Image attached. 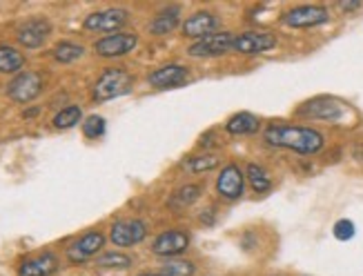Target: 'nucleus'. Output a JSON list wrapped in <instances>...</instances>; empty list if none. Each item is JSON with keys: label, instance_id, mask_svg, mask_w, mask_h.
<instances>
[{"label": "nucleus", "instance_id": "obj_13", "mask_svg": "<svg viewBox=\"0 0 363 276\" xmlns=\"http://www.w3.org/2000/svg\"><path fill=\"white\" fill-rule=\"evenodd\" d=\"M216 27H218V18H216L214 13H210V11H199L194 16H189V18L183 23V34L187 38H199V40H203V38L212 36Z\"/></svg>", "mask_w": 363, "mask_h": 276}, {"label": "nucleus", "instance_id": "obj_6", "mask_svg": "<svg viewBox=\"0 0 363 276\" xmlns=\"http://www.w3.org/2000/svg\"><path fill=\"white\" fill-rule=\"evenodd\" d=\"M145 236H147V227H145L143 221H138V219L114 223L112 225V234H109L112 243L118 248H132V245H136V243L143 241Z\"/></svg>", "mask_w": 363, "mask_h": 276}, {"label": "nucleus", "instance_id": "obj_3", "mask_svg": "<svg viewBox=\"0 0 363 276\" xmlns=\"http://www.w3.org/2000/svg\"><path fill=\"white\" fill-rule=\"evenodd\" d=\"M43 92V76L38 72H23L7 85L9 99L16 103H29Z\"/></svg>", "mask_w": 363, "mask_h": 276}, {"label": "nucleus", "instance_id": "obj_17", "mask_svg": "<svg viewBox=\"0 0 363 276\" xmlns=\"http://www.w3.org/2000/svg\"><path fill=\"white\" fill-rule=\"evenodd\" d=\"M58 267V261L52 252H45L40 256H34L21 265V276H50Z\"/></svg>", "mask_w": 363, "mask_h": 276}, {"label": "nucleus", "instance_id": "obj_23", "mask_svg": "<svg viewBox=\"0 0 363 276\" xmlns=\"http://www.w3.org/2000/svg\"><path fill=\"white\" fill-rule=\"evenodd\" d=\"M199 197H201V187L199 185H185L179 192H174V197H172L169 205L172 207H187V205L196 203Z\"/></svg>", "mask_w": 363, "mask_h": 276}, {"label": "nucleus", "instance_id": "obj_15", "mask_svg": "<svg viewBox=\"0 0 363 276\" xmlns=\"http://www.w3.org/2000/svg\"><path fill=\"white\" fill-rule=\"evenodd\" d=\"M187 76H189V72L183 67V65H165V67L150 74V85L159 87V89L179 87L185 83Z\"/></svg>", "mask_w": 363, "mask_h": 276}, {"label": "nucleus", "instance_id": "obj_14", "mask_svg": "<svg viewBox=\"0 0 363 276\" xmlns=\"http://www.w3.org/2000/svg\"><path fill=\"white\" fill-rule=\"evenodd\" d=\"M52 31V25L50 21L45 18H34V21H27L21 29H18V43L23 47H27V50H36V47H40L47 36H50Z\"/></svg>", "mask_w": 363, "mask_h": 276}, {"label": "nucleus", "instance_id": "obj_28", "mask_svg": "<svg viewBox=\"0 0 363 276\" xmlns=\"http://www.w3.org/2000/svg\"><path fill=\"white\" fill-rule=\"evenodd\" d=\"M83 132L87 138H99L105 134V118L103 116H89L83 123Z\"/></svg>", "mask_w": 363, "mask_h": 276}, {"label": "nucleus", "instance_id": "obj_18", "mask_svg": "<svg viewBox=\"0 0 363 276\" xmlns=\"http://www.w3.org/2000/svg\"><path fill=\"white\" fill-rule=\"evenodd\" d=\"M259 118L257 116H252V114L247 111H239V114H234V116L225 123V129L230 134L234 136H247V134H255L259 132Z\"/></svg>", "mask_w": 363, "mask_h": 276}, {"label": "nucleus", "instance_id": "obj_31", "mask_svg": "<svg viewBox=\"0 0 363 276\" xmlns=\"http://www.w3.org/2000/svg\"><path fill=\"white\" fill-rule=\"evenodd\" d=\"M38 114V109H29V111H25V118H29V116H36Z\"/></svg>", "mask_w": 363, "mask_h": 276}, {"label": "nucleus", "instance_id": "obj_12", "mask_svg": "<svg viewBox=\"0 0 363 276\" xmlns=\"http://www.w3.org/2000/svg\"><path fill=\"white\" fill-rule=\"evenodd\" d=\"M130 13L125 9L112 7V9H105V11H96L85 18V29L91 31H116L121 29L125 23H128Z\"/></svg>", "mask_w": 363, "mask_h": 276}, {"label": "nucleus", "instance_id": "obj_19", "mask_svg": "<svg viewBox=\"0 0 363 276\" xmlns=\"http://www.w3.org/2000/svg\"><path fill=\"white\" fill-rule=\"evenodd\" d=\"M177 27H179V9L174 7V9L163 11L161 16H156L150 25V31L156 36H165V34H169V31H174Z\"/></svg>", "mask_w": 363, "mask_h": 276}, {"label": "nucleus", "instance_id": "obj_22", "mask_svg": "<svg viewBox=\"0 0 363 276\" xmlns=\"http://www.w3.org/2000/svg\"><path fill=\"white\" fill-rule=\"evenodd\" d=\"M196 265L192 261H183V258H172V261L163 263L161 274L163 276H194Z\"/></svg>", "mask_w": 363, "mask_h": 276}, {"label": "nucleus", "instance_id": "obj_21", "mask_svg": "<svg viewBox=\"0 0 363 276\" xmlns=\"http://www.w3.org/2000/svg\"><path fill=\"white\" fill-rule=\"evenodd\" d=\"M23 65H25V58L18 50H13V47H7V45L0 47V72L13 74V72H18Z\"/></svg>", "mask_w": 363, "mask_h": 276}, {"label": "nucleus", "instance_id": "obj_5", "mask_svg": "<svg viewBox=\"0 0 363 276\" xmlns=\"http://www.w3.org/2000/svg\"><path fill=\"white\" fill-rule=\"evenodd\" d=\"M328 9L319 7V5H303V7H294L290 9L286 16H283V23L288 27H296V29H306V27H317L328 23Z\"/></svg>", "mask_w": 363, "mask_h": 276}, {"label": "nucleus", "instance_id": "obj_20", "mask_svg": "<svg viewBox=\"0 0 363 276\" xmlns=\"http://www.w3.org/2000/svg\"><path fill=\"white\" fill-rule=\"evenodd\" d=\"M245 178L250 181L252 189H255L257 194H265V192H270V187H272L270 176H267V172L261 165H257V163H250L247 165Z\"/></svg>", "mask_w": 363, "mask_h": 276}, {"label": "nucleus", "instance_id": "obj_9", "mask_svg": "<svg viewBox=\"0 0 363 276\" xmlns=\"http://www.w3.org/2000/svg\"><path fill=\"white\" fill-rule=\"evenodd\" d=\"M277 45V38L267 31H243L234 38V50L245 56H255V54H263L267 50H272Z\"/></svg>", "mask_w": 363, "mask_h": 276}, {"label": "nucleus", "instance_id": "obj_25", "mask_svg": "<svg viewBox=\"0 0 363 276\" xmlns=\"http://www.w3.org/2000/svg\"><path fill=\"white\" fill-rule=\"evenodd\" d=\"M85 54V50L81 45H74V43H60L56 50H54V58L58 62H74Z\"/></svg>", "mask_w": 363, "mask_h": 276}, {"label": "nucleus", "instance_id": "obj_26", "mask_svg": "<svg viewBox=\"0 0 363 276\" xmlns=\"http://www.w3.org/2000/svg\"><path fill=\"white\" fill-rule=\"evenodd\" d=\"M132 265V258L125 256L121 252H107L99 258V267H130Z\"/></svg>", "mask_w": 363, "mask_h": 276}, {"label": "nucleus", "instance_id": "obj_1", "mask_svg": "<svg viewBox=\"0 0 363 276\" xmlns=\"http://www.w3.org/2000/svg\"><path fill=\"white\" fill-rule=\"evenodd\" d=\"M265 143L272 148L290 150L296 154H317L323 150V136L317 129L296 127V125H270L263 134Z\"/></svg>", "mask_w": 363, "mask_h": 276}, {"label": "nucleus", "instance_id": "obj_11", "mask_svg": "<svg viewBox=\"0 0 363 276\" xmlns=\"http://www.w3.org/2000/svg\"><path fill=\"white\" fill-rule=\"evenodd\" d=\"M105 245V236L101 232H87L85 236H81L76 243H72L67 250V258L72 263H83L89 261L91 256H96Z\"/></svg>", "mask_w": 363, "mask_h": 276}, {"label": "nucleus", "instance_id": "obj_27", "mask_svg": "<svg viewBox=\"0 0 363 276\" xmlns=\"http://www.w3.org/2000/svg\"><path fill=\"white\" fill-rule=\"evenodd\" d=\"M218 165V158L214 154H203V156H196L187 163V170L192 172H210Z\"/></svg>", "mask_w": 363, "mask_h": 276}, {"label": "nucleus", "instance_id": "obj_10", "mask_svg": "<svg viewBox=\"0 0 363 276\" xmlns=\"http://www.w3.org/2000/svg\"><path fill=\"white\" fill-rule=\"evenodd\" d=\"M136 45H138L136 34H112V36L101 38L96 45H94V52L103 58H116V56L130 54Z\"/></svg>", "mask_w": 363, "mask_h": 276}, {"label": "nucleus", "instance_id": "obj_8", "mask_svg": "<svg viewBox=\"0 0 363 276\" xmlns=\"http://www.w3.org/2000/svg\"><path fill=\"white\" fill-rule=\"evenodd\" d=\"M216 192L220 194L223 199L228 201H236L243 197L245 192V178H243V172L236 167L234 163L225 165L220 170L218 178H216Z\"/></svg>", "mask_w": 363, "mask_h": 276}, {"label": "nucleus", "instance_id": "obj_7", "mask_svg": "<svg viewBox=\"0 0 363 276\" xmlns=\"http://www.w3.org/2000/svg\"><path fill=\"white\" fill-rule=\"evenodd\" d=\"M187 248H189V234L183 232V230H167V232H161L159 236L154 238V243H152V252H154L156 256H165V258L179 256V254H183Z\"/></svg>", "mask_w": 363, "mask_h": 276}, {"label": "nucleus", "instance_id": "obj_4", "mask_svg": "<svg viewBox=\"0 0 363 276\" xmlns=\"http://www.w3.org/2000/svg\"><path fill=\"white\" fill-rule=\"evenodd\" d=\"M234 34L230 31H220V34H212L203 40H196L189 47V56L194 58H214V56H225L230 50H234Z\"/></svg>", "mask_w": 363, "mask_h": 276}, {"label": "nucleus", "instance_id": "obj_29", "mask_svg": "<svg viewBox=\"0 0 363 276\" xmlns=\"http://www.w3.org/2000/svg\"><path fill=\"white\" fill-rule=\"evenodd\" d=\"M335 236L339 241H350L354 236V223L348 221V219H341L337 225H335Z\"/></svg>", "mask_w": 363, "mask_h": 276}, {"label": "nucleus", "instance_id": "obj_24", "mask_svg": "<svg viewBox=\"0 0 363 276\" xmlns=\"http://www.w3.org/2000/svg\"><path fill=\"white\" fill-rule=\"evenodd\" d=\"M78 121H81V107L69 105L65 109H60L54 116V127L56 129H69V127L78 125Z\"/></svg>", "mask_w": 363, "mask_h": 276}, {"label": "nucleus", "instance_id": "obj_16", "mask_svg": "<svg viewBox=\"0 0 363 276\" xmlns=\"http://www.w3.org/2000/svg\"><path fill=\"white\" fill-rule=\"evenodd\" d=\"M343 111V105L333 101V99H317L308 105L301 107V116H308V118H325V121H333V118H339Z\"/></svg>", "mask_w": 363, "mask_h": 276}, {"label": "nucleus", "instance_id": "obj_2", "mask_svg": "<svg viewBox=\"0 0 363 276\" xmlns=\"http://www.w3.org/2000/svg\"><path fill=\"white\" fill-rule=\"evenodd\" d=\"M130 87H132V76L125 70H118V67L105 70L103 76L96 80V85H94V99L96 101H112V99H116V96L128 94Z\"/></svg>", "mask_w": 363, "mask_h": 276}, {"label": "nucleus", "instance_id": "obj_32", "mask_svg": "<svg viewBox=\"0 0 363 276\" xmlns=\"http://www.w3.org/2000/svg\"><path fill=\"white\" fill-rule=\"evenodd\" d=\"M140 276H163V274H140Z\"/></svg>", "mask_w": 363, "mask_h": 276}, {"label": "nucleus", "instance_id": "obj_30", "mask_svg": "<svg viewBox=\"0 0 363 276\" xmlns=\"http://www.w3.org/2000/svg\"><path fill=\"white\" fill-rule=\"evenodd\" d=\"M359 5H361V3H359V0H357V3H343L341 7H343V9H357Z\"/></svg>", "mask_w": 363, "mask_h": 276}]
</instances>
